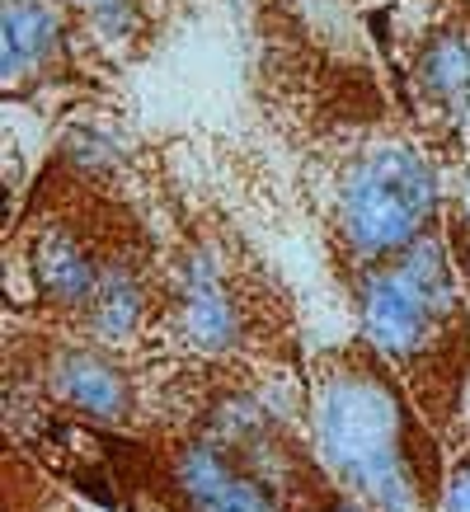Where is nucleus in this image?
Returning <instances> with one entry per match:
<instances>
[{"label":"nucleus","mask_w":470,"mask_h":512,"mask_svg":"<svg viewBox=\"0 0 470 512\" xmlns=\"http://www.w3.org/2000/svg\"><path fill=\"white\" fill-rule=\"evenodd\" d=\"M320 447L362 498L381 512H414L400 404L367 372H339L320 400Z\"/></svg>","instance_id":"1"},{"label":"nucleus","mask_w":470,"mask_h":512,"mask_svg":"<svg viewBox=\"0 0 470 512\" xmlns=\"http://www.w3.org/2000/svg\"><path fill=\"white\" fill-rule=\"evenodd\" d=\"M433 174L409 146H386L362 160L344 188V231L362 254L409 245L433 217Z\"/></svg>","instance_id":"2"},{"label":"nucleus","mask_w":470,"mask_h":512,"mask_svg":"<svg viewBox=\"0 0 470 512\" xmlns=\"http://www.w3.org/2000/svg\"><path fill=\"white\" fill-rule=\"evenodd\" d=\"M442 315H452V273L438 245H414L400 264L362 287V325L391 357L419 353Z\"/></svg>","instance_id":"3"},{"label":"nucleus","mask_w":470,"mask_h":512,"mask_svg":"<svg viewBox=\"0 0 470 512\" xmlns=\"http://www.w3.org/2000/svg\"><path fill=\"white\" fill-rule=\"evenodd\" d=\"M179 484L193 512H273L264 489L245 480L217 447H188L179 456Z\"/></svg>","instance_id":"4"},{"label":"nucleus","mask_w":470,"mask_h":512,"mask_svg":"<svg viewBox=\"0 0 470 512\" xmlns=\"http://www.w3.org/2000/svg\"><path fill=\"white\" fill-rule=\"evenodd\" d=\"M179 320H184L188 339L203 343V348H226L231 343L235 315L212 259H188L184 287H179Z\"/></svg>","instance_id":"5"},{"label":"nucleus","mask_w":470,"mask_h":512,"mask_svg":"<svg viewBox=\"0 0 470 512\" xmlns=\"http://www.w3.org/2000/svg\"><path fill=\"white\" fill-rule=\"evenodd\" d=\"M57 390H62L66 404H76L94 419H123L132 395H127V381L113 372L99 353H66L57 357Z\"/></svg>","instance_id":"6"},{"label":"nucleus","mask_w":470,"mask_h":512,"mask_svg":"<svg viewBox=\"0 0 470 512\" xmlns=\"http://www.w3.org/2000/svg\"><path fill=\"white\" fill-rule=\"evenodd\" d=\"M33 278L52 301H94L99 292V273L85 259V249L71 240V235H52L38 259H33Z\"/></svg>","instance_id":"7"},{"label":"nucleus","mask_w":470,"mask_h":512,"mask_svg":"<svg viewBox=\"0 0 470 512\" xmlns=\"http://www.w3.org/2000/svg\"><path fill=\"white\" fill-rule=\"evenodd\" d=\"M52 33H57V24L38 0H10L5 5V33H0L5 38V71L19 76L29 62H38L52 47Z\"/></svg>","instance_id":"8"},{"label":"nucleus","mask_w":470,"mask_h":512,"mask_svg":"<svg viewBox=\"0 0 470 512\" xmlns=\"http://www.w3.org/2000/svg\"><path fill=\"white\" fill-rule=\"evenodd\" d=\"M423 85L433 90L438 104L461 109L470 94V52L461 38H438V43L423 52Z\"/></svg>","instance_id":"9"},{"label":"nucleus","mask_w":470,"mask_h":512,"mask_svg":"<svg viewBox=\"0 0 470 512\" xmlns=\"http://www.w3.org/2000/svg\"><path fill=\"white\" fill-rule=\"evenodd\" d=\"M90 306H94V325L104 334H127L141 315V287L127 278L123 268H113V273L99 278V292H94Z\"/></svg>","instance_id":"10"},{"label":"nucleus","mask_w":470,"mask_h":512,"mask_svg":"<svg viewBox=\"0 0 470 512\" xmlns=\"http://www.w3.org/2000/svg\"><path fill=\"white\" fill-rule=\"evenodd\" d=\"M447 512H470V466L456 470L452 489H447Z\"/></svg>","instance_id":"11"},{"label":"nucleus","mask_w":470,"mask_h":512,"mask_svg":"<svg viewBox=\"0 0 470 512\" xmlns=\"http://www.w3.org/2000/svg\"><path fill=\"white\" fill-rule=\"evenodd\" d=\"M339 512H353V508H339Z\"/></svg>","instance_id":"12"}]
</instances>
